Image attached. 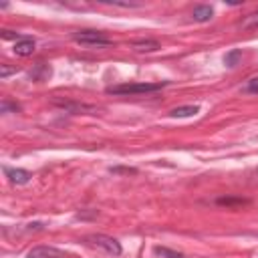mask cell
<instances>
[{
	"instance_id": "6da1fadb",
	"label": "cell",
	"mask_w": 258,
	"mask_h": 258,
	"mask_svg": "<svg viewBox=\"0 0 258 258\" xmlns=\"http://www.w3.org/2000/svg\"><path fill=\"white\" fill-rule=\"evenodd\" d=\"M165 85L167 83H125V85L107 87V93L109 95H145V93H155Z\"/></svg>"
},
{
	"instance_id": "7a4b0ae2",
	"label": "cell",
	"mask_w": 258,
	"mask_h": 258,
	"mask_svg": "<svg viewBox=\"0 0 258 258\" xmlns=\"http://www.w3.org/2000/svg\"><path fill=\"white\" fill-rule=\"evenodd\" d=\"M73 38L85 46H111L113 38H109L101 30H79L73 34Z\"/></svg>"
},
{
	"instance_id": "3957f363",
	"label": "cell",
	"mask_w": 258,
	"mask_h": 258,
	"mask_svg": "<svg viewBox=\"0 0 258 258\" xmlns=\"http://www.w3.org/2000/svg\"><path fill=\"white\" fill-rule=\"evenodd\" d=\"M85 242L103 248V250H105L107 254H111V256H119V254L123 252L119 240H115L113 236H107V234H91V236L85 238Z\"/></svg>"
},
{
	"instance_id": "277c9868",
	"label": "cell",
	"mask_w": 258,
	"mask_h": 258,
	"mask_svg": "<svg viewBox=\"0 0 258 258\" xmlns=\"http://www.w3.org/2000/svg\"><path fill=\"white\" fill-rule=\"evenodd\" d=\"M26 256L28 258H77L75 254H69L54 246H34L32 250H28Z\"/></svg>"
},
{
	"instance_id": "5b68a950",
	"label": "cell",
	"mask_w": 258,
	"mask_h": 258,
	"mask_svg": "<svg viewBox=\"0 0 258 258\" xmlns=\"http://www.w3.org/2000/svg\"><path fill=\"white\" fill-rule=\"evenodd\" d=\"M54 105L60 107V109H64L67 113H73V115H79V113L93 115V113H97V107L85 105V103H75V101H60V99H54Z\"/></svg>"
},
{
	"instance_id": "8992f818",
	"label": "cell",
	"mask_w": 258,
	"mask_h": 258,
	"mask_svg": "<svg viewBox=\"0 0 258 258\" xmlns=\"http://www.w3.org/2000/svg\"><path fill=\"white\" fill-rule=\"evenodd\" d=\"M2 171H4V175H6L12 183H16V185H24V183H28L30 177H32L30 171L18 169V167H2Z\"/></svg>"
},
{
	"instance_id": "52a82bcc",
	"label": "cell",
	"mask_w": 258,
	"mask_h": 258,
	"mask_svg": "<svg viewBox=\"0 0 258 258\" xmlns=\"http://www.w3.org/2000/svg\"><path fill=\"white\" fill-rule=\"evenodd\" d=\"M34 48H36V42H34V38L32 36H22V38H18L16 42H14V54H18V56H30L32 52H34Z\"/></svg>"
},
{
	"instance_id": "ba28073f",
	"label": "cell",
	"mask_w": 258,
	"mask_h": 258,
	"mask_svg": "<svg viewBox=\"0 0 258 258\" xmlns=\"http://www.w3.org/2000/svg\"><path fill=\"white\" fill-rule=\"evenodd\" d=\"M212 16H214V8L210 4H198L191 10V18L196 22H208V20H212Z\"/></svg>"
},
{
	"instance_id": "9c48e42d",
	"label": "cell",
	"mask_w": 258,
	"mask_h": 258,
	"mask_svg": "<svg viewBox=\"0 0 258 258\" xmlns=\"http://www.w3.org/2000/svg\"><path fill=\"white\" fill-rule=\"evenodd\" d=\"M200 113V105H181L169 111V117L173 119H183V117H194Z\"/></svg>"
},
{
	"instance_id": "30bf717a",
	"label": "cell",
	"mask_w": 258,
	"mask_h": 258,
	"mask_svg": "<svg viewBox=\"0 0 258 258\" xmlns=\"http://www.w3.org/2000/svg\"><path fill=\"white\" fill-rule=\"evenodd\" d=\"M133 48L137 52H153L159 48V42L157 40H151V38H143V40H135L133 42Z\"/></svg>"
},
{
	"instance_id": "8fae6325",
	"label": "cell",
	"mask_w": 258,
	"mask_h": 258,
	"mask_svg": "<svg viewBox=\"0 0 258 258\" xmlns=\"http://www.w3.org/2000/svg\"><path fill=\"white\" fill-rule=\"evenodd\" d=\"M216 204H218V206H226V208H234V206L250 204V200H246V198H238V196H226V198H218Z\"/></svg>"
},
{
	"instance_id": "7c38bea8",
	"label": "cell",
	"mask_w": 258,
	"mask_h": 258,
	"mask_svg": "<svg viewBox=\"0 0 258 258\" xmlns=\"http://www.w3.org/2000/svg\"><path fill=\"white\" fill-rule=\"evenodd\" d=\"M30 77H32L34 81H44V79L50 77V67L44 64V62H38V64L30 71Z\"/></svg>"
},
{
	"instance_id": "4fadbf2b",
	"label": "cell",
	"mask_w": 258,
	"mask_h": 258,
	"mask_svg": "<svg viewBox=\"0 0 258 258\" xmlns=\"http://www.w3.org/2000/svg\"><path fill=\"white\" fill-rule=\"evenodd\" d=\"M240 60H242V50H240V48H232V50H228V52L224 54V64L230 67V69H234Z\"/></svg>"
},
{
	"instance_id": "5bb4252c",
	"label": "cell",
	"mask_w": 258,
	"mask_h": 258,
	"mask_svg": "<svg viewBox=\"0 0 258 258\" xmlns=\"http://www.w3.org/2000/svg\"><path fill=\"white\" fill-rule=\"evenodd\" d=\"M155 254L161 256V258H185L181 252L171 250V248H165V246H157V248H155Z\"/></svg>"
},
{
	"instance_id": "9a60e30c",
	"label": "cell",
	"mask_w": 258,
	"mask_h": 258,
	"mask_svg": "<svg viewBox=\"0 0 258 258\" xmlns=\"http://www.w3.org/2000/svg\"><path fill=\"white\" fill-rule=\"evenodd\" d=\"M242 93H246V95H258V75L256 77H250L242 85Z\"/></svg>"
},
{
	"instance_id": "2e32d148",
	"label": "cell",
	"mask_w": 258,
	"mask_h": 258,
	"mask_svg": "<svg viewBox=\"0 0 258 258\" xmlns=\"http://www.w3.org/2000/svg\"><path fill=\"white\" fill-rule=\"evenodd\" d=\"M240 26H242V28H258V10L252 12V14H248V16L240 22Z\"/></svg>"
},
{
	"instance_id": "e0dca14e",
	"label": "cell",
	"mask_w": 258,
	"mask_h": 258,
	"mask_svg": "<svg viewBox=\"0 0 258 258\" xmlns=\"http://www.w3.org/2000/svg\"><path fill=\"white\" fill-rule=\"evenodd\" d=\"M0 111H2V113H8V111H14V113H20V111H22V107H20L18 103H12V101H8V99H4V101H2V105H0Z\"/></svg>"
},
{
	"instance_id": "ac0fdd59",
	"label": "cell",
	"mask_w": 258,
	"mask_h": 258,
	"mask_svg": "<svg viewBox=\"0 0 258 258\" xmlns=\"http://www.w3.org/2000/svg\"><path fill=\"white\" fill-rule=\"evenodd\" d=\"M103 4H111V6H119V8H137L141 4L137 2H119V0H101Z\"/></svg>"
},
{
	"instance_id": "d6986e66",
	"label": "cell",
	"mask_w": 258,
	"mask_h": 258,
	"mask_svg": "<svg viewBox=\"0 0 258 258\" xmlns=\"http://www.w3.org/2000/svg\"><path fill=\"white\" fill-rule=\"evenodd\" d=\"M109 171H111V173H131V175H135V173H137V169H135V167H111Z\"/></svg>"
},
{
	"instance_id": "ffe728a7",
	"label": "cell",
	"mask_w": 258,
	"mask_h": 258,
	"mask_svg": "<svg viewBox=\"0 0 258 258\" xmlns=\"http://www.w3.org/2000/svg\"><path fill=\"white\" fill-rule=\"evenodd\" d=\"M12 73H16V67H8V64H2V67H0V77H2V79H6V77L12 75Z\"/></svg>"
},
{
	"instance_id": "44dd1931",
	"label": "cell",
	"mask_w": 258,
	"mask_h": 258,
	"mask_svg": "<svg viewBox=\"0 0 258 258\" xmlns=\"http://www.w3.org/2000/svg\"><path fill=\"white\" fill-rule=\"evenodd\" d=\"M2 38H6V40H8V38H16V40H18V38H22V34H18V32H14V30H6V28H4V30H2Z\"/></svg>"
}]
</instances>
